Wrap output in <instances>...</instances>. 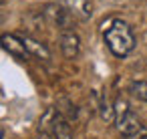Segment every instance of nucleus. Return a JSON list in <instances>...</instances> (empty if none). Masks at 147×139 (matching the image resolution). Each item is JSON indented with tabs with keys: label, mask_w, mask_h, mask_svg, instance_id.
Here are the masks:
<instances>
[{
	"label": "nucleus",
	"mask_w": 147,
	"mask_h": 139,
	"mask_svg": "<svg viewBox=\"0 0 147 139\" xmlns=\"http://www.w3.org/2000/svg\"><path fill=\"white\" fill-rule=\"evenodd\" d=\"M20 38H22V43L26 47L28 57H34L38 61H42V63H49L51 61V51H49V47L45 43H40V40H36L34 36H28V34H24Z\"/></svg>",
	"instance_id": "0eeeda50"
},
{
	"label": "nucleus",
	"mask_w": 147,
	"mask_h": 139,
	"mask_svg": "<svg viewBox=\"0 0 147 139\" xmlns=\"http://www.w3.org/2000/svg\"><path fill=\"white\" fill-rule=\"evenodd\" d=\"M103 40H105L107 49L111 51V55H115L119 59H125L135 49L133 28L129 26V22H125L121 18H113L103 28Z\"/></svg>",
	"instance_id": "f257e3e1"
},
{
	"label": "nucleus",
	"mask_w": 147,
	"mask_h": 139,
	"mask_svg": "<svg viewBox=\"0 0 147 139\" xmlns=\"http://www.w3.org/2000/svg\"><path fill=\"white\" fill-rule=\"evenodd\" d=\"M115 105V125L125 139H145L147 127L139 121V117L129 109V103L123 97H117Z\"/></svg>",
	"instance_id": "f03ea898"
},
{
	"label": "nucleus",
	"mask_w": 147,
	"mask_h": 139,
	"mask_svg": "<svg viewBox=\"0 0 147 139\" xmlns=\"http://www.w3.org/2000/svg\"><path fill=\"white\" fill-rule=\"evenodd\" d=\"M145 139H147V137H145Z\"/></svg>",
	"instance_id": "f8f14e48"
},
{
	"label": "nucleus",
	"mask_w": 147,
	"mask_h": 139,
	"mask_svg": "<svg viewBox=\"0 0 147 139\" xmlns=\"http://www.w3.org/2000/svg\"><path fill=\"white\" fill-rule=\"evenodd\" d=\"M0 47H2L6 53H10L12 57L20 59V61H24V59L28 57L26 47H24V43H22V38H20L18 34H10V32L0 34Z\"/></svg>",
	"instance_id": "39448f33"
},
{
	"label": "nucleus",
	"mask_w": 147,
	"mask_h": 139,
	"mask_svg": "<svg viewBox=\"0 0 147 139\" xmlns=\"http://www.w3.org/2000/svg\"><path fill=\"white\" fill-rule=\"evenodd\" d=\"M36 139H55V137H53L51 133H38V135H36Z\"/></svg>",
	"instance_id": "9d476101"
},
{
	"label": "nucleus",
	"mask_w": 147,
	"mask_h": 139,
	"mask_svg": "<svg viewBox=\"0 0 147 139\" xmlns=\"http://www.w3.org/2000/svg\"><path fill=\"white\" fill-rule=\"evenodd\" d=\"M129 93H131L135 99L147 103V81H133V83L129 85Z\"/></svg>",
	"instance_id": "1a4fd4ad"
},
{
	"label": "nucleus",
	"mask_w": 147,
	"mask_h": 139,
	"mask_svg": "<svg viewBox=\"0 0 147 139\" xmlns=\"http://www.w3.org/2000/svg\"><path fill=\"white\" fill-rule=\"evenodd\" d=\"M45 16L57 26V28H61V32L63 30H73V26H75V16L61 4V2H51V4H47L45 6Z\"/></svg>",
	"instance_id": "7ed1b4c3"
},
{
	"label": "nucleus",
	"mask_w": 147,
	"mask_h": 139,
	"mask_svg": "<svg viewBox=\"0 0 147 139\" xmlns=\"http://www.w3.org/2000/svg\"><path fill=\"white\" fill-rule=\"evenodd\" d=\"M53 137H55V139H73L71 123L67 121V117H65L61 111L57 113L55 123H53Z\"/></svg>",
	"instance_id": "6e6552de"
},
{
	"label": "nucleus",
	"mask_w": 147,
	"mask_h": 139,
	"mask_svg": "<svg viewBox=\"0 0 147 139\" xmlns=\"http://www.w3.org/2000/svg\"><path fill=\"white\" fill-rule=\"evenodd\" d=\"M61 4L79 20H89L93 14L91 0H61Z\"/></svg>",
	"instance_id": "423d86ee"
},
{
	"label": "nucleus",
	"mask_w": 147,
	"mask_h": 139,
	"mask_svg": "<svg viewBox=\"0 0 147 139\" xmlns=\"http://www.w3.org/2000/svg\"><path fill=\"white\" fill-rule=\"evenodd\" d=\"M61 51H63V57L73 61L79 57L81 53V38L75 30H63L61 32Z\"/></svg>",
	"instance_id": "20e7f679"
},
{
	"label": "nucleus",
	"mask_w": 147,
	"mask_h": 139,
	"mask_svg": "<svg viewBox=\"0 0 147 139\" xmlns=\"http://www.w3.org/2000/svg\"><path fill=\"white\" fill-rule=\"evenodd\" d=\"M4 2H6V0H0V4H4Z\"/></svg>",
	"instance_id": "9b49d317"
}]
</instances>
